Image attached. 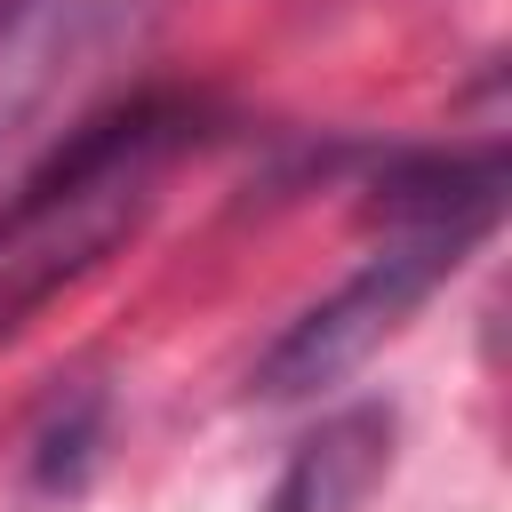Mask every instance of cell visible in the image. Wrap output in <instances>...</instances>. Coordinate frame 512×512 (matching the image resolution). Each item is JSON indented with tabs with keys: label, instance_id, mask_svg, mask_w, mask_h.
Segmentation results:
<instances>
[{
	"label": "cell",
	"instance_id": "6da1fadb",
	"mask_svg": "<svg viewBox=\"0 0 512 512\" xmlns=\"http://www.w3.org/2000/svg\"><path fill=\"white\" fill-rule=\"evenodd\" d=\"M184 136H192L184 96H128L80 120L0 200V344L136 240V224L152 216L160 160Z\"/></svg>",
	"mask_w": 512,
	"mask_h": 512
},
{
	"label": "cell",
	"instance_id": "7a4b0ae2",
	"mask_svg": "<svg viewBox=\"0 0 512 512\" xmlns=\"http://www.w3.org/2000/svg\"><path fill=\"white\" fill-rule=\"evenodd\" d=\"M472 240L480 232H392L360 272H344L320 304H304L264 344V360L248 368V392L256 400H312V392L344 384L352 368H368L408 328V312L464 264Z\"/></svg>",
	"mask_w": 512,
	"mask_h": 512
},
{
	"label": "cell",
	"instance_id": "3957f363",
	"mask_svg": "<svg viewBox=\"0 0 512 512\" xmlns=\"http://www.w3.org/2000/svg\"><path fill=\"white\" fill-rule=\"evenodd\" d=\"M392 456V416L384 408H352V416H328L272 480L264 512H352L368 496V480L384 472Z\"/></svg>",
	"mask_w": 512,
	"mask_h": 512
},
{
	"label": "cell",
	"instance_id": "277c9868",
	"mask_svg": "<svg viewBox=\"0 0 512 512\" xmlns=\"http://www.w3.org/2000/svg\"><path fill=\"white\" fill-rule=\"evenodd\" d=\"M88 432H96V400H80V408L40 440V480H48V488H56V480H72V472L88 464Z\"/></svg>",
	"mask_w": 512,
	"mask_h": 512
},
{
	"label": "cell",
	"instance_id": "5b68a950",
	"mask_svg": "<svg viewBox=\"0 0 512 512\" xmlns=\"http://www.w3.org/2000/svg\"><path fill=\"white\" fill-rule=\"evenodd\" d=\"M24 96H32L24 80H0V144L16 136V120H24Z\"/></svg>",
	"mask_w": 512,
	"mask_h": 512
},
{
	"label": "cell",
	"instance_id": "8992f818",
	"mask_svg": "<svg viewBox=\"0 0 512 512\" xmlns=\"http://www.w3.org/2000/svg\"><path fill=\"white\" fill-rule=\"evenodd\" d=\"M32 8H40V0H0V32H8V24H24Z\"/></svg>",
	"mask_w": 512,
	"mask_h": 512
}]
</instances>
